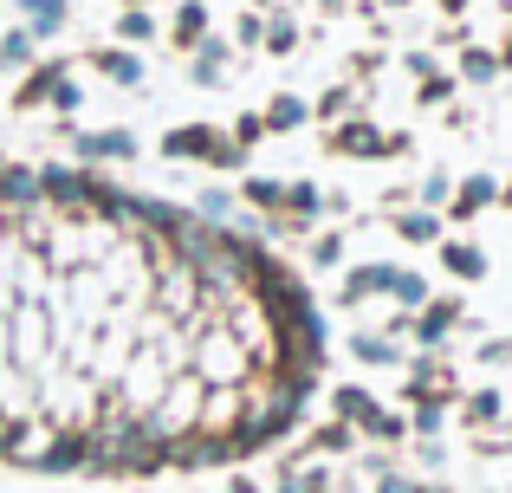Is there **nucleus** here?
<instances>
[{
    "label": "nucleus",
    "instance_id": "6e6552de",
    "mask_svg": "<svg viewBox=\"0 0 512 493\" xmlns=\"http://www.w3.org/2000/svg\"><path fill=\"white\" fill-rule=\"evenodd\" d=\"M85 150H91V156H130V137H91Z\"/></svg>",
    "mask_w": 512,
    "mask_h": 493
},
{
    "label": "nucleus",
    "instance_id": "20e7f679",
    "mask_svg": "<svg viewBox=\"0 0 512 493\" xmlns=\"http://www.w3.org/2000/svg\"><path fill=\"white\" fill-rule=\"evenodd\" d=\"M26 13L39 20V33H52V26L65 20V0H26Z\"/></svg>",
    "mask_w": 512,
    "mask_h": 493
},
{
    "label": "nucleus",
    "instance_id": "1a4fd4ad",
    "mask_svg": "<svg viewBox=\"0 0 512 493\" xmlns=\"http://www.w3.org/2000/svg\"><path fill=\"white\" fill-rule=\"evenodd\" d=\"M299 117H305V104H299V98H279V104H273V117H266V124H299Z\"/></svg>",
    "mask_w": 512,
    "mask_h": 493
},
{
    "label": "nucleus",
    "instance_id": "f8f14e48",
    "mask_svg": "<svg viewBox=\"0 0 512 493\" xmlns=\"http://www.w3.org/2000/svg\"><path fill=\"white\" fill-rule=\"evenodd\" d=\"M441 7H467V0H441Z\"/></svg>",
    "mask_w": 512,
    "mask_h": 493
},
{
    "label": "nucleus",
    "instance_id": "2eb2a0df",
    "mask_svg": "<svg viewBox=\"0 0 512 493\" xmlns=\"http://www.w3.org/2000/svg\"><path fill=\"white\" fill-rule=\"evenodd\" d=\"M506 202H512V189H506Z\"/></svg>",
    "mask_w": 512,
    "mask_h": 493
},
{
    "label": "nucleus",
    "instance_id": "9b49d317",
    "mask_svg": "<svg viewBox=\"0 0 512 493\" xmlns=\"http://www.w3.org/2000/svg\"><path fill=\"white\" fill-rule=\"evenodd\" d=\"M448 318H454V312H428V318H422V338H428V344H435V338H441V331H448Z\"/></svg>",
    "mask_w": 512,
    "mask_h": 493
},
{
    "label": "nucleus",
    "instance_id": "423d86ee",
    "mask_svg": "<svg viewBox=\"0 0 512 493\" xmlns=\"http://www.w3.org/2000/svg\"><path fill=\"white\" fill-rule=\"evenodd\" d=\"M117 33H124L130 46H137V39H150V13H143V7H130L124 20H117Z\"/></svg>",
    "mask_w": 512,
    "mask_h": 493
},
{
    "label": "nucleus",
    "instance_id": "4468645a",
    "mask_svg": "<svg viewBox=\"0 0 512 493\" xmlns=\"http://www.w3.org/2000/svg\"><path fill=\"white\" fill-rule=\"evenodd\" d=\"M130 7H143V0H130Z\"/></svg>",
    "mask_w": 512,
    "mask_h": 493
},
{
    "label": "nucleus",
    "instance_id": "7ed1b4c3",
    "mask_svg": "<svg viewBox=\"0 0 512 493\" xmlns=\"http://www.w3.org/2000/svg\"><path fill=\"white\" fill-rule=\"evenodd\" d=\"M201 33H208V13H201V7H182V20H175V39H182V46H195Z\"/></svg>",
    "mask_w": 512,
    "mask_h": 493
},
{
    "label": "nucleus",
    "instance_id": "f03ea898",
    "mask_svg": "<svg viewBox=\"0 0 512 493\" xmlns=\"http://www.w3.org/2000/svg\"><path fill=\"white\" fill-rule=\"evenodd\" d=\"M338 150H363V156H370V150H396V143H376V137H370V124H350L344 137H338Z\"/></svg>",
    "mask_w": 512,
    "mask_h": 493
},
{
    "label": "nucleus",
    "instance_id": "f257e3e1",
    "mask_svg": "<svg viewBox=\"0 0 512 493\" xmlns=\"http://www.w3.org/2000/svg\"><path fill=\"white\" fill-rule=\"evenodd\" d=\"M98 65H104L111 78H124V85H137V78H143V65L130 59V52H98Z\"/></svg>",
    "mask_w": 512,
    "mask_h": 493
},
{
    "label": "nucleus",
    "instance_id": "0eeeda50",
    "mask_svg": "<svg viewBox=\"0 0 512 493\" xmlns=\"http://www.w3.org/2000/svg\"><path fill=\"white\" fill-rule=\"evenodd\" d=\"M487 202H493V182H467L454 208H461V215H474V208H487Z\"/></svg>",
    "mask_w": 512,
    "mask_h": 493
},
{
    "label": "nucleus",
    "instance_id": "39448f33",
    "mask_svg": "<svg viewBox=\"0 0 512 493\" xmlns=\"http://www.w3.org/2000/svg\"><path fill=\"white\" fill-rule=\"evenodd\" d=\"M448 266H454V273H467V279H480V273H487V260H480L474 247H448Z\"/></svg>",
    "mask_w": 512,
    "mask_h": 493
},
{
    "label": "nucleus",
    "instance_id": "9d476101",
    "mask_svg": "<svg viewBox=\"0 0 512 493\" xmlns=\"http://www.w3.org/2000/svg\"><path fill=\"white\" fill-rule=\"evenodd\" d=\"M402 234H409V241H435V221L415 215V221H402Z\"/></svg>",
    "mask_w": 512,
    "mask_h": 493
},
{
    "label": "nucleus",
    "instance_id": "ddd939ff",
    "mask_svg": "<svg viewBox=\"0 0 512 493\" xmlns=\"http://www.w3.org/2000/svg\"><path fill=\"white\" fill-rule=\"evenodd\" d=\"M389 7H402V0H389Z\"/></svg>",
    "mask_w": 512,
    "mask_h": 493
}]
</instances>
